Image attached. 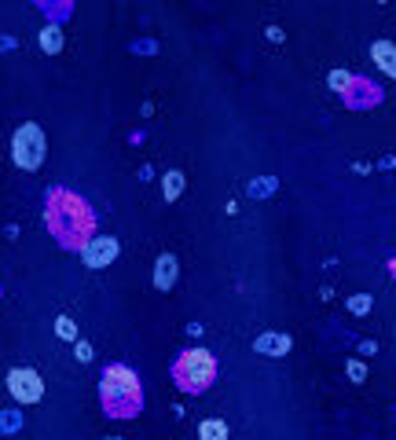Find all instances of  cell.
<instances>
[{
  "mask_svg": "<svg viewBox=\"0 0 396 440\" xmlns=\"http://www.w3.org/2000/svg\"><path fill=\"white\" fill-rule=\"evenodd\" d=\"M48 220H52V235L62 246H70V250H81V246L92 239V228H96L92 210H88L81 198H74L59 187H55L52 202H48Z\"/></svg>",
  "mask_w": 396,
  "mask_h": 440,
  "instance_id": "1",
  "label": "cell"
},
{
  "mask_svg": "<svg viewBox=\"0 0 396 440\" xmlns=\"http://www.w3.org/2000/svg\"><path fill=\"white\" fill-rule=\"evenodd\" d=\"M103 407L114 418H132L139 411V382L129 367L110 364L103 374Z\"/></svg>",
  "mask_w": 396,
  "mask_h": 440,
  "instance_id": "2",
  "label": "cell"
},
{
  "mask_svg": "<svg viewBox=\"0 0 396 440\" xmlns=\"http://www.w3.org/2000/svg\"><path fill=\"white\" fill-rule=\"evenodd\" d=\"M216 378V359L206 353V348H187V353L176 356L173 364V382L180 385L184 393H202L209 389Z\"/></svg>",
  "mask_w": 396,
  "mask_h": 440,
  "instance_id": "3",
  "label": "cell"
},
{
  "mask_svg": "<svg viewBox=\"0 0 396 440\" xmlns=\"http://www.w3.org/2000/svg\"><path fill=\"white\" fill-rule=\"evenodd\" d=\"M11 154H15L19 169H41L44 162V133L37 125H22L15 133V144H11Z\"/></svg>",
  "mask_w": 396,
  "mask_h": 440,
  "instance_id": "4",
  "label": "cell"
},
{
  "mask_svg": "<svg viewBox=\"0 0 396 440\" xmlns=\"http://www.w3.org/2000/svg\"><path fill=\"white\" fill-rule=\"evenodd\" d=\"M8 393L19 400V404H41V396H44V382H41V374L30 371V367H15L8 374Z\"/></svg>",
  "mask_w": 396,
  "mask_h": 440,
  "instance_id": "5",
  "label": "cell"
},
{
  "mask_svg": "<svg viewBox=\"0 0 396 440\" xmlns=\"http://www.w3.org/2000/svg\"><path fill=\"white\" fill-rule=\"evenodd\" d=\"M118 253H121V246L110 235H96V239H88L81 246V257H85L88 268H107L110 261H118Z\"/></svg>",
  "mask_w": 396,
  "mask_h": 440,
  "instance_id": "6",
  "label": "cell"
},
{
  "mask_svg": "<svg viewBox=\"0 0 396 440\" xmlns=\"http://www.w3.org/2000/svg\"><path fill=\"white\" fill-rule=\"evenodd\" d=\"M176 276H180V264H176V253H162L158 264H155V287L158 290H169Z\"/></svg>",
  "mask_w": 396,
  "mask_h": 440,
  "instance_id": "7",
  "label": "cell"
},
{
  "mask_svg": "<svg viewBox=\"0 0 396 440\" xmlns=\"http://www.w3.org/2000/svg\"><path fill=\"white\" fill-rule=\"evenodd\" d=\"M370 59L381 67V74L396 77V48L389 41H375V44H370Z\"/></svg>",
  "mask_w": 396,
  "mask_h": 440,
  "instance_id": "8",
  "label": "cell"
},
{
  "mask_svg": "<svg viewBox=\"0 0 396 440\" xmlns=\"http://www.w3.org/2000/svg\"><path fill=\"white\" fill-rule=\"evenodd\" d=\"M253 348H257V353H272V356H286L290 353V338L286 334H264Z\"/></svg>",
  "mask_w": 396,
  "mask_h": 440,
  "instance_id": "9",
  "label": "cell"
},
{
  "mask_svg": "<svg viewBox=\"0 0 396 440\" xmlns=\"http://www.w3.org/2000/svg\"><path fill=\"white\" fill-rule=\"evenodd\" d=\"M180 187H184V176L180 173H165V198L176 202V198H180Z\"/></svg>",
  "mask_w": 396,
  "mask_h": 440,
  "instance_id": "10",
  "label": "cell"
},
{
  "mask_svg": "<svg viewBox=\"0 0 396 440\" xmlns=\"http://www.w3.org/2000/svg\"><path fill=\"white\" fill-rule=\"evenodd\" d=\"M198 437H213V440H224V437H227V430H224V422H221V418H209V422H202Z\"/></svg>",
  "mask_w": 396,
  "mask_h": 440,
  "instance_id": "11",
  "label": "cell"
},
{
  "mask_svg": "<svg viewBox=\"0 0 396 440\" xmlns=\"http://www.w3.org/2000/svg\"><path fill=\"white\" fill-rule=\"evenodd\" d=\"M41 41H44V51H59L62 48V33L59 30H44Z\"/></svg>",
  "mask_w": 396,
  "mask_h": 440,
  "instance_id": "12",
  "label": "cell"
},
{
  "mask_svg": "<svg viewBox=\"0 0 396 440\" xmlns=\"http://www.w3.org/2000/svg\"><path fill=\"white\" fill-rule=\"evenodd\" d=\"M55 330H59L67 341H74V334H78V330H74V319H67V316H59V319H55Z\"/></svg>",
  "mask_w": 396,
  "mask_h": 440,
  "instance_id": "13",
  "label": "cell"
},
{
  "mask_svg": "<svg viewBox=\"0 0 396 440\" xmlns=\"http://www.w3.org/2000/svg\"><path fill=\"white\" fill-rule=\"evenodd\" d=\"M272 187H275V180H257L250 195H253V198H264V195H272Z\"/></svg>",
  "mask_w": 396,
  "mask_h": 440,
  "instance_id": "14",
  "label": "cell"
},
{
  "mask_svg": "<svg viewBox=\"0 0 396 440\" xmlns=\"http://www.w3.org/2000/svg\"><path fill=\"white\" fill-rule=\"evenodd\" d=\"M0 430H4V433H15V430H19V415H0Z\"/></svg>",
  "mask_w": 396,
  "mask_h": 440,
  "instance_id": "15",
  "label": "cell"
},
{
  "mask_svg": "<svg viewBox=\"0 0 396 440\" xmlns=\"http://www.w3.org/2000/svg\"><path fill=\"white\" fill-rule=\"evenodd\" d=\"M367 305H370V297H356V301H349V308L356 316H367Z\"/></svg>",
  "mask_w": 396,
  "mask_h": 440,
  "instance_id": "16",
  "label": "cell"
},
{
  "mask_svg": "<svg viewBox=\"0 0 396 440\" xmlns=\"http://www.w3.org/2000/svg\"><path fill=\"white\" fill-rule=\"evenodd\" d=\"M78 359H92V345L88 341H78Z\"/></svg>",
  "mask_w": 396,
  "mask_h": 440,
  "instance_id": "17",
  "label": "cell"
},
{
  "mask_svg": "<svg viewBox=\"0 0 396 440\" xmlns=\"http://www.w3.org/2000/svg\"><path fill=\"white\" fill-rule=\"evenodd\" d=\"M349 374H352L356 382H363V364H349Z\"/></svg>",
  "mask_w": 396,
  "mask_h": 440,
  "instance_id": "18",
  "label": "cell"
}]
</instances>
